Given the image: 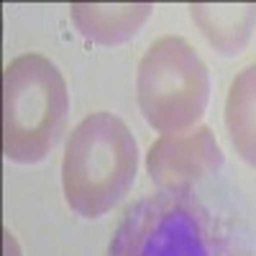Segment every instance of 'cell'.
Masks as SVG:
<instances>
[{"instance_id":"cell-7","label":"cell","mask_w":256,"mask_h":256,"mask_svg":"<svg viewBox=\"0 0 256 256\" xmlns=\"http://www.w3.org/2000/svg\"><path fill=\"white\" fill-rule=\"evenodd\" d=\"M187 10H190L192 20H195V26L208 38V44L226 56L244 52V46L251 38V31L256 26V6L254 3H238V6L198 3V6H190Z\"/></svg>"},{"instance_id":"cell-6","label":"cell","mask_w":256,"mask_h":256,"mask_svg":"<svg viewBox=\"0 0 256 256\" xmlns=\"http://www.w3.org/2000/svg\"><path fill=\"white\" fill-rule=\"evenodd\" d=\"M152 3H74L70 6L72 24L95 44L116 46L134 38L148 20Z\"/></svg>"},{"instance_id":"cell-8","label":"cell","mask_w":256,"mask_h":256,"mask_svg":"<svg viewBox=\"0 0 256 256\" xmlns=\"http://www.w3.org/2000/svg\"><path fill=\"white\" fill-rule=\"evenodd\" d=\"M226 128L236 154L256 169V64L230 82L226 98Z\"/></svg>"},{"instance_id":"cell-2","label":"cell","mask_w":256,"mask_h":256,"mask_svg":"<svg viewBox=\"0 0 256 256\" xmlns=\"http://www.w3.org/2000/svg\"><path fill=\"white\" fill-rule=\"evenodd\" d=\"M138 169L136 138L118 116L92 113L67 138L62 187L67 205L82 218H100L131 190Z\"/></svg>"},{"instance_id":"cell-5","label":"cell","mask_w":256,"mask_h":256,"mask_svg":"<svg viewBox=\"0 0 256 256\" xmlns=\"http://www.w3.org/2000/svg\"><path fill=\"white\" fill-rule=\"evenodd\" d=\"M223 166V152L208 126L187 134H169L152 144L146 154V172L159 190L182 187Z\"/></svg>"},{"instance_id":"cell-1","label":"cell","mask_w":256,"mask_h":256,"mask_svg":"<svg viewBox=\"0 0 256 256\" xmlns=\"http://www.w3.org/2000/svg\"><path fill=\"white\" fill-rule=\"evenodd\" d=\"M108 256H244L230 230L190 184L156 190L120 218Z\"/></svg>"},{"instance_id":"cell-3","label":"cell","mask_w":256,"mask_h":256,"mask_svg":"<svg viewBox=\"0 0 256 256\" xmlns=\"http://www.w3.org/2000/svg\"><path fill=\"white\" fill-rule=\"evenodd\" d=\"M70 92L59 67L41 54L16 56L3 74V154L18 164L44 159L59 141Z\"/></svg>"},{"instance_id":"cell-4","label":"cell","mask_w":256,"mask_h":256,"mask_svg":"<svg viewBox=\"0 0 256 256\" xmlns=\"http://www.w3.org/2000/svg\"><path fill=\"white\" fill-rule=\"evenodd\" d=\"M136 98L146 123L159 134H184L205 113L210 74L200 54L180 36L156 38L136 74Z\"/></svg>"}]
</instances>
